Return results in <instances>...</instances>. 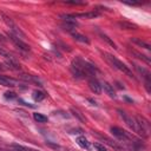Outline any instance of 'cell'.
Listing matches in <instances>:
<instances>
[{
    "instance_id": "6da1fadb",
    "label": "cell",
    "mask_w": 151,
    "mask_h": 151,
    "mask_svg": "<svg viewBox=\"0 0 151 151\" xmlns=\"http://www.w3.org/2000/svg\"><path fill=\"white\" fill-rule=\"evenodd\" d=\"M101 55H103V58L106 60V63H107L109 65H111L112 67H114V68L119 70L120 72L125 73V74L129 76L130 78H134V76H133V73L131 72V70H130L123 61H120L119 59H117L116 57H113L112 54H110V53H107V52H101Z\"/></svg>"
},
{
    "instance_id": "7a4b0ae2",
    "label": "cell",
    "mask_w": 151,
    "mask_h": 151,
    "mask_svg": "<svg viewBox=\"0 0 151 151\" xmlns=\"http://www.w3.org/2000/svg\"><path fill=\"white\" fill-rule=\"evenodd\" d=\"M117 112L119 113V116H120V118L125 122V124L130 127V129H132L136 133H138L139 136H142L143 138H146L149 134L146 133V132H144L142 129H140V126L138 125V123H137V120L134 119V118H132V117H130L125 111H123V110H120V109H118L117 110Z\"/></svg>"
},
{
    "instance_id": "3957f363",
    "label": "cell",
    "mask_w": 151,
    "mask_h": 151,
    "mask_svg": "<svg viewBox=\"0 0 151 151\" xmlns=\"http://www.w3.org/2000/svg\"><path fill=\"white\" fill-rule=\"evenodd\" d=\"M84 61H85V60H83L81 58H76V59L72 61V64H71V67H70L71 73H72L73 77L77 78V79H84V78L87 76V73H86V71H85Z\"/></svg>"
},
{
    "instance_id": "277c9868",
    "label": "cell",
    "mask_w": 151,
    "mask_h": 151,
    "mask_svg": "<svg viewBox=\"0 0 151 151\" xmlns=\"http://www.w3.org/2000/svg\"><path fill=\"white\" fill-rule=\"evenodd\" d=\"M0 15H1V18H2V20H4V22L11 28V32L13 33V34H15L17 37H19L20 39H25L26 38V35H25V33L18 27V25L13 21V19L11 18V17H8V15H6L5 13H0Z\"/></svg>"
},
{
    "instance_id": "5b68a950",
    "label": "cell",
    "mask_w": 151,
    "mask_h": 151,
    "mask_svg": "<svg viewBox=\"0 0 151 151\" xmlns=\"http://www.w3.org/2000/svg\"><path fill=\"white\" fill-rule=\"evenodd\" d=\"M110 131L112 132V134H113L114 137H117L118 139H120V140H123V142L131 143V142L134 139L129 132H126L125 130H123V129H120V127H118V126H112V127L110 129Z\"/></svg>"
},
{
    "instance_id": "8992f818",
    "label": "cell",
    "mask_w": 151,
    "mask_h": 151,
    "mask_svg": "<svg viewBox=\"0 0 151 151\" xmlns=\"http://www.w3.org/2000/svg\"><path fill=\"white\" fill-rule=\"evenodd\" d=\"M7 35H8V38L13 41V44H14L19 50H21V51H24V52H28V51H29V45H27L22 39H20L19 37H17V35L13 34L12 32H8Z\"/></svg>"
},
{
    "instance_id": "52a82bcc",
    "label": "cell",
    "mask_w": 151,
    "mask_h": 151,
    "mask_svg": "<svg viewBox=\"0 0 151 151\" xmlns=\"http://www.w3.org/2000/svg\"><path fill=\"white\" fill-rule=\"evenodd\" d=\"M0 85L6 86V87H15V86H19V81L17 79L0 74Z\"/></svg>"
},
{
    "instance_id": "ba28073f",
    "label": "cell",
    "mask_w": 151,
    "mask_h": 151,
    "mask_svg": "<svg viewBox=\"0 0 151 151\" xmlns=\"http://www.w3.org/2000/svg\"><path fill=\"white\" fill-rule=\"evenodd\" d=\"M127 51H129V53H131V54L134 55L136 58L143 60L146 65H150V64H151V59H150V57H147V55H145V54H143V53H140V52H138L137 50L131 48V47H127Z\"/></svg>"
},
{
    "instance_id": "9c48e42d",
    "label": "cell",
    "mask_w": 151,
    "mask_h": 151,
    "mask_svg": "<svg viewBox=\"0 0 151 151\" xmlns=\"http://www.w3.org/2000/svg\"><path fill=\"white\" fill-rule=\"evenodd\" d=\"M132 65H133L134 70H137V72L144 77L145 81H151V76H150V72H149V71H147L145 67L139 66V65H137V64H134V63H132Z\"/></svg>"
},
{
    "instance_id": "30bf717a",
    "label": "cell",
    "mask_w": 151,
    "mask_h": 151,
    "mask_svg": "<svg viewBox=\"0 0 151 151\" xmlns=\"http://www.w3.org/2000/svg\"><path fill=\"white\" fill-rule=\"evenodd\" d=\"M88 87L94 94H100L101 93V85L99 84L98 80L96 79H90L88 80Z\"/></svg>"
},
{
    "instance_id": "8fae6325",
    "label": "cell",
    "mask_w": 151,
    "mask_h": 151,
    "mask_svg": "<svg viewBox=\"0 0 151 151\" xmlns=\"http://www.w3.org/2000/svg\"><path fill=\"white\" fill-rule=\"evenodd\" d=\"M101 85V88H104V91L106 92V94L110 97V98H117V94H116V92H114V90H113V86L111 85V84H109V83H106V81H104L103 84H100Z\"/></svg>"
},
{
    "instance_id": "7c38bea8",
    "label": "cell",
    "mask_w": 151,
    "mask_h": 151,
    "mask_svg": "<svg viewBox=\"0 0 151 151\" xmlns=\"http://www.w3.org/2000/svg\"><path fill=\"white\" fill-rule=\"evenodd\" d=\"M74 18H86V19H94L97 17H99V13L97 11H92V12H85V13H74L72 14Z\"/></svg>"
},
{
    "instance_id": "4fadbf2b",
    "label": "cell",
    "mask_w": 151,
    "mask_h": 151,
    "mask_svg": "<svg viewBox=\"0 0 151 151\" xmlns=\"http://www.w3.org/2000/svg\"><path fill=\"white\" fill-rule=\"evenodd\" d=\"M76 142H77V144H78L80 147H83V149H85V150H91V144H90V142H88L84 136L77 137V138H76Z\"/></svg>"
},
{
    "instance_id": "5bb4252c",
    "label": "cell",
    "mask_w": 151,
    "mask_h": 151,
    "mask_svg": "<svg viewBox=\"0 0 151 151\" xmlns=\"http://www.w3.org/2000/svg\"><path fill=\"white\" fill-rule=\"evenodd\" d=\"M118 26L122 28V29H137L138 26L136 24H132V22H129L126 20H123V21H118Z\"/></svg>"
},
{
    "instance_id": "9a60e30c",
    "label": "cell",
    "mask_w": 151,
    "mask_h": 151,
    "mask_svg": "<svg viewBox=\"0 0 151 151\" xmlns=\"http://www.w3.org/2000/svg\"><path fill=\"white\" fill-rule=\"evenodd\" d=\"M60 18H63L64 22H66V24L73 25V26H76V27L78 26V22H77L76 18H74L72 14H61V15H60Z\"/></svg>"
},
{
    "instance_id": "2e32d148",
    "label": "cell",
    "mask_w": 151,
    "mask_h": 151,
    "mask_svg": "<svg viewBox=\"0 0 151 151\" xmlns=\"http://www.w3.org/2000/svg\"><path fill=\"white\" fill-rule=\"evenodd\" d=\"M71 34H72L73 39H76L77 41H80V42H83V44H90V40H88L87 37H85V35H83V34H80V33H78V32H73V33H71Z\"/></svg>"
},
{
    "instance_id": "e0dca14e",
    "label": "cell",
    "mask_w": 151,
    "mask_h": 151,
    "mask_svg": "<svg viewBox=\"0 0 151 151\" xmlns=\"http://www.w3.org/2000/svg\"><path fill=\"white\" fill-rule=\"evenodd\" d=\"M131 41H132L133 44H136V45H138V46H140V47L147 50V51L151 50V46H150L147 42H145V41H143V40H140V39H138V38H132Z\"/></svg>"
},
{
    "instance_id": "ac0fdd59",
    "label": "cell",
    "mask_w": 151,
    "mask_h": 151,
    "mask_svg": "<svg viewBox=\"0 0 151 151\" xmlns=\"http://www.w3.org/2000/svg\"><path fill=\"white\" fill-rule=\"evenodd\" d=\"M32 98H33V100H34V101H41V100H44V99H45V93H44V92H41V91L35 90V91H33Z\"/></svg>"
},
{
    "instance_id": "d6986e66",
    "label": "cell",
    "mask_w": 151,
    "mask_h": 151,
    "mask_svg": "<svg viewBox=\"0 0 151 151\" xmlns=\"http://www.w3.org/2000/svg\"><path fill=\"white\" fill-rule=\"evenodd\" d=\"M101 139H103L104 143H106V144L110 145L111 147H113V149H116V150H118V151H122V147H120L116 142H113V140H111V139H109V138H106V137H101Z\"/></svg>"
},
{
    "instance_id": "ffe728a7",
    "label": "cell",
    "mask_w": 151,
    "mask_h": 151,
    "mask_svg": "<svg viewBox=\"0 0 151 151\" xmlns=\"http://www.w3.org/2000/svg\"><path fill=\"white\" fill-rule=\"evenodd\" d=\"M9 147L13 149L14 151H35L33 149H29V147H26V146H22L19 144H12V145H9Z\"/></svg>"
},
{
    "instance_id": "44dd1931",
    "label": "cell",
    "mask_w": 151,
    "mask_h": 151,
    "mask_svg": "<svg viewBox=\"0 0 151 151\" xmlns=\"http://www.w3.org/2000/svg\"><path fill=\"white\" fill-rule=\"evenodd\" d=\"M0 55L5 59V61H11V60H15L14 57H12V54H9L7 51H5L4 48L0 47Z\"/></svg>"
},
{
    "instance_id": "7402d4cb",
    "label": "cell",
    "mask_w": 151,
    "mask_h": 151,
    "mask_svg": "<svg viewBox=\"0 0 151 151\" xmlns=\"http://www.w3.org/2000/svg\"><path fill=\"white\" fill-rule=\"evenodd\" d=\"M33 118H34L38 123H45V122H47V117L44 116V114H41V113H38V112L33 113Z\"/></svg>"
},
{
    "instance_id": "603a6c76",
    "label": "cell",
    "mask_w": 151,
    "mask_h": 151,
    "mask_svg": "<svg viewBox=\"0 0 151 151\" xmlns=\"http://www.w3.org/2000/svg\"><path fill=\"white\" fill-rule=\"evenodd\" d=\"M71 112H72V113H73V116H74V117H77V118H78L80 122L85 123V118H84V116H83V114H81V113H80L78 110H76L74 107H71Z\"/></svg>"
},
{
    "instance_id": "cb8c5ba5",
    "label": "cell",
    "mask_w": 151,
    "mask_h": 151,
    "mask_svg": "<svg viewBox=\"0 0 151 151\" xmlns=\"http://www.w3.org/2000/svg\"><path fill=\"white\" fill-rule=\"evenodd\" d=\"M100 37H101V39H103V40H105L107 44H110V45H111L113 48H117V45H116V44L113 42V40H111V39H110V38H109L106 34H103V33H101V34H100Z\"/></svg>"
},
{
    "instance_id": "d4e9b609",
    "label": "cell",
    "mask_w": 151,
    "mask_h": 151,
    "mask_svg": "<svg viewBox=\"0 0 151 151\" xmlns=\"http://www.w3.org/2000/svg\"><path fill=\"white\" fill-rule=\"evenodd\" d=\"M4 98L7 99V100H8V99L12 100V99H15V98H17V94H15L14 92H12V91H7V92H5Z\"/></svg>"
},
{
    "instance_id": "484cf974",
    "label": "cell",
    "mask_w": 151,
    "mask_h": 151,
    "mask_svg": "<svg viewBox=\"0 0 151 151\" xmlns=\"http://www.w3.org/2000/svg\"><path fill=\"white\" fill-rule=\"evenodd\" d=\"M93 146H94V149H96L97 151H107V149L104 146V144H100V143H94V144H93Z\"/></svg>"
},
{
    "instance_id": "4316f807",
    "label": "cell",
    "mask_w": 151,
    "mask_h": 151,
    "mask_svg": "<svg viewBox=\"0 0 151 151\" xmlns=\"http://www.w3.org/2000/svg\"><path fill=\"white\" fill-rule=\"evenodd\" d=\"M87 100H88V101H90V103H92V105H94V106H96V105H97V103H96V101H94V100H93V99H91V98H88V99H87Z\"/></svg>"
},
{
    "instance_id": "83f0119b",
    "label": "cell",
    "mask_w": 151,
    "mask_h": 151,
    "mask_svg": "<svg viewBox=\"0 0 151 151\" xmlns=\"http://www.w3.org/2000/svg\"><path fill=\"white\" fill-rule=\"evenodd\" d=\"M0 41H1V42H4V41H5V38H4V35H2V34H0Z\"/></svg>"
}]
</instances>
